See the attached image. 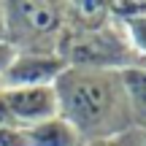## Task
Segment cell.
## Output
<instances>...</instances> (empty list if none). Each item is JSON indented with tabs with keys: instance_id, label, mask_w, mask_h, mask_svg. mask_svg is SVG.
I'll list each match as a JSON object with an SVG mask.
<instances>
[{
	"instance_id": "7c38bea8",
	"label": "cell",
	"mask_w": 146,
	"mask_h": 146,
	"mask_svg": "<svg viewBox=\"0 0 146 146\" xmlns=\"http://www.w3.org/2000/svg\"><path fill=\"white\" fill-rule=\"evenodd\" d=\"M0 38H5V16H3V5H0Z\"/></svg>"
},
{
	"instance_id": "4fadbf2b",
	"label": "cell",
	"mask_w": 146,
	"mask_h": 146,
	"mask_svg": "<svg viewBox=\"0 0 146 146\" xmlns=\"http://www.w3.org/2000/svg\"><path fill=\"white\" fill-rule=\"evenodd\" d=\"M138 133H141V146H146V127H141Z\"/></svg>"
},
{
	"instance_id": "6da1fadb",
	"label": "cell",
	"mask_w": 146,
	"mask_h": 146,
	"mask_svg": "<svg viewBox=\"0 0 146 146\" xmlns=\"http://www.w3.org/2000/svg\"><path fill=\"white\" fill-rule=\"evenodd\" d=\"M60 116L70 122L84 143L106 141L135 130L116 68L68 65L54 84Z\"/></svg>"
},
{
	"instance_id": "8992f818",
	"label": "cell",
	"mask_w": 146,
	"mask_h": 146,
	"mask_svg": "<svg viewBox=\"0 0 146 146\" xmlns=\"http://www.w3.org/2000/svg\"><path fill=\"white\" fill-rule=\"evenodd\" d=\"M119 78H122L127 108H130L133 127L141 130V127H146V65L135 62L127 68H119Z\"/></svg>"
},
{
	"instance_id": "7a4b0ae2",
	"label": "cell",
	"mask_w": 146,
	"mask_h": 146,
	"mask_svg": "<svg viewBox=\"0 0 146 146\" xmlns=\"http://www.w3.org/2000/svg\"><path fill=\"white\" fill-rule=\"evenodd\" d=\"M5 38L19 52H57L65 11L54 3H8L3 5Z\"/></svg>"
},
{
	"instance_id": "30bf717a",
	"label": "cell",
	"mask_w": 146,
	"mask_h": 146,
	"mask_svg": "<svg viewBox=\"0 0 146 146\" xmlns=\"http://www.w3.org/2000/svg\"><path fill=\"white\" fill-rule=\"evenodd\" d=\"M16 54H19V49H16L8 38H0V81H3L5 73L11 70V65H14Z\"/></svg>"
},
{
	"instance_id": "3957f363",
	"label": "cell",
	"mask_w": 146,
	"mask_h": 146,
	"mask_svg": "<svg viewBox=\"0 0 146 146\" xmlns=\"http://www.w3.org/2000/svg\"><path fill=\"white\" fill-rule=\"evenodd\" d=\"M11 122L19 127H33L60 116V103L54 87H8L0 92Z\"/></svg>"
},
{
	"instance_id": "52a82bcc",
	"label": "cell",
	"mask_w": 146,
	"mask_h": 146,
	"mask_svg": "<svg viewBox=\"0 0 146 146\" xmlns=\"http://www.w3.org/2000/svg\"><path fill=\"white\" fill-rule=\"evenodd\" d=\"M25 135H27V146H84V138L62 116L25 127Z\"/></svg>"
},
{
	"instance_id": "277c9868",
	"label": "cell",
	"mask_w": 146,
	"mask_h": 146,
	"mask_svg": "<svg viewBox=\"0 0 146 146\" xmlns=\"http://www.w3.org/2000/svg\"><path fill=\"white\" fill-rule=\"evenodd\" d=\"M68 70V60L62 52H19L3 78V89L8 87H54L57 78Z\"/></svg>"
},
{
	"instance_id": "9c48e42d",
	"label": "cell",
	"mask_w": 146,
	"mask_h": 146,
	"mask_svg": "<svg viewBox=\"0 0 146 146\" xmlns=\"http://www.w3.org/2000/svg\"><path fill=\"white\" fill-rule=\"evenodd\" d=\"M84 146H141V133H138V130H130V133L106 138V141H92V143H84Z\"/></svg>"
},
{
	"instance_id": "ba28073f",
	"label": "cell",
	"mask_w": 146,
	"mask_h": 146,
	"mask_svg": "<svg viewBox=\"0 0 146 146\" xmlns=\"http://www.w3.org/2000/svg\"><path fill=\"white\" fill-rule=\"evenodd\" d=\"M0 146H27L25 127H19V125H3V127H0Z\"/></svg>"
},
{
	"instance_id": "8fae6325",
	"label": "cell",
	"mask_w": 146,
	"mask_h": 146,
	"mask_svg": "<svg viewBox=\"0 0 146 146\" xmlns=\"http://www.w3.org/2000/svg\"><path fill=\"white\" fill-rule=\"evenodd\" d=\"M3 125H14L11 122V116H8V111H5V106H3V100H0V127Z\"/></svg>"
},
{
	"instance_id": "5b68a950",
	"label": "cell",
	"mask_w": 146,
	"mask_h": 146,
	"mask_svg": "<svg viewBox=\"0 0 146 146\" xmlns=\"http://www.w3.org/2000/svg\"><path fill=\"white\" fill-rule=\"evenodd\" d=\"M108 11L114 22L119 25L135 62L146 65V3H116L108 5Z\"/></svg>"
},
{
	"instance_id": "5bb4252c",
	"label": "cell",
	"mask_w": 146,
	"mask_h": 146,
	"mask_svg": "<svg viewBox=\"0 0 146 146\" xmlns=\"http://www.w3.org/2000/svg\"><path fill=\"white\" fill-rule=\"evenodd\" d=\"M0 92H3V81H0Z\"/></svg>"
}]
</instances>
